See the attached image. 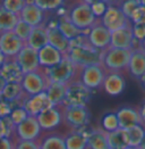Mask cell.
<instances>
[{
  "label": "cell",
  "mask_w": 145,
  "mask_h": 149,
  "mask_svg": "<svg viewBox=\"0 0 145 149\" xmlns=\"http://www.w3.org/2000/svg\"><path fill=\"white\" fill-rule=\"evenodd\" d=\"M77 67H86L91 65H101L102 51L92 47V45L85 43L78 47L69 48L65 55Z\"/></svg>",
  "instance_id": "cell-1"
},
{
  "label": "cell",
  "mask_w": 145,
  "mask_h": 149,
  "mask_svg": "<svg viewBox=\"0 0 145 149\" xmlns=\"http://www.w3.org/2000/svg\"><path fill=\"white\" fill-rule=\"evenodd\" d=\"M53 107L49 100L46 92H41L35 96H27L23 104L24 108L28 116H37L40 113H42L46 109H49Z\"/></svg>",
  "instance_id": "cell-14"
},
{
  "label": "cell",
  "mask_w": 145,
  "mask_h": 149,
  "mask_svg": "<svg viewBox=\"0 0 145 149\" xmlns=\"http://www.w3.org/2000/svg\"><path fill=\"white\" fill-rule=\"evenodd\" d=\"M15 59H16L17 64L19 65L23 74L35 72L37 70H40L37 51L31 47H28L27 45H25L23 49L17 54Z\"/></svg>",
  "instance_id": "cell-9"
},
{
  "label": "cell",
  "mask_w": 145,
  "mask_h": 149,
  "mask_svg": "<svg viewBox=\"0 0 145 149\" xmlns=\"http://www.w3.org/2000/svg\"><path fill=\"white\" fill-rule=\"evenodd\" d=\"M6 83H7V82L0 76V93L2 92V90H3V88H5V86H6Z\"/></svg>",
  "instance_id": "cell-47"
},
{
  "label": "cell",
  "mask_w": 145,
  "mask_h": 149,
  "mask_svg": "<svg viewBox=\"0 0 145 149\" xmlns=\"http://www.w3.org/2000/svg\"><path fill=\"white\" fill-rule=\"evenodd\" d=\"M135 42H138L134 39L132 24L127 25L120 30L111 32V41L110 47L118 48V49H128L133 50L135 48Z\"/></svg>",
  "instance_id": "cell-12"
},
{
  "label": "cell",
  "mask_w": 145,
  "mask_h": 149,
  "mask_svg": "<svg viewBox=\"0 0 145 149\" xmlns=\"http://www.w3.org/2000/svg\"><path fill=\"white\" fill-rule=\"evenodd\" d=\"M12 112V105L5 100H2L0 98V118H6L9 117V115Z\"/></svg>",
  "instance_id": "cell-43"
},
{
  "label": "cell",
  "mask_w": 145,
  "mask_h": 149,
  "mask_svg": "<svg viewBox=\"0 0 145 149\" xmlns=\"http://www.w3.org/2000/svg\"><path fill=\"white\" fill-rule=\"evenodd\" d=\"M134 39L139 43L145 39V24H133L132 25Z\"/></svg>",
  "instance_id": "cell-42"
},
{
  "label": "cell",
  "mask_w": 145,
  "mask_h": 149,
  "mask_svg": "<svg viewBox=\"0 0 145 149\" xmlns=\"http://www.w3.org/2000/svg\"><path fill=\"white\" fill-rule=\"evenodd\" d=\"M116 115L118 118L119 129H122V130H128L133 126L142 124L139 112L133 107H127V106L121 107L117 111Z\"/></svg>",
  "instance_id": "cell-17"
},
{
  "label": "cell",
  "mask_w": 145,
  "mask_h": 149,
  "mask_svg": "<svg viewBox=\"0 0 145 149\" xmlns=\"http://www.w3.org/2000/svg\"><path fill=\"white\" fill-rule=\"evenodd\" d=\"M66 91H67V84L57 83V82H49L48 87L46 89V93L53 107L62 106L66 97Z\"/></svg>",
  "instance_id": "cell-24"
},
{
  "label": "cell",
  "mask_w": 145,
  "mask_h": 149,
  "mask_svg": "<svg viewBox=\"0 0 145 149\" xmlns=\"http://www.w3.org/2000/svg\"><path fill=\"white\" fill-rule=\"evenodd\" d=\"M139 1H141V5L145 7V0H139Z\"/></svg>",
  "instance_id": "cell-52"
},
{
  "label": "cell",
  "mask_w": 145,
  "mask_h": 149,
  "mask_svg": "<svg viewBox=\"0 0 145 149\" xmlns=\"http://www.w3.org/2000/svg\"><path fill=\"white\" fill-rule=\"evenodd\" d=\"M126 149H139L138 147H127Z\"/></svg>",
  "instance_id": "cell-53"
},
{
  "label": "cell",
  "mask_w": 145,
  "mask_h": 149,
  "mask_svg": "<svg viewBox=\"0 0 145 149\" xmlns=\"http://www.w3.org/2000/svg\"><path fill=\"white\" fill-rule=\"evenodd\" d=\"M0 76L7 83H21L23 72L15 58H6V62L0 68Z\"/></svg>",
  "instance_id": "cell-19"
},
{
  "label": "cell",
  "mask_w": 145,
  "mask_h": 149,
  "mask_svg": "<svg viewBox=\"0 0 145 149\" xmlns=\"http://www.w3.org/2000/svg\"><path fill=\"white\" fill-rule=\"evenodd\" d=\"M19 19H22L26 24H28L32 27L41 26L43 18H44V12H42L34 1H25L24 7L18 15Z\"/></svg>",
  "instance_id": "cell-16"
},
{
  "label": "cell",
  "mask_w": 145,
  "mask_h": 149,
  "mask_svg": "<svg viewBox=\"0 0 145 149\" xmlns=\"http://www.w3.org/2000/svg\"><path fill=\"white\" fill-rule=\"evenodd\" d=\"M127 133L129 140V147H139L145 137V130L143 129L142 124L128 129Z\"/></svg>",
  "instance_id": "cell-32"
},
{
  "label": "cell",
  "mask_w": 145,
  "mask_h": 149,
  "mask_svg": "<svg viewBox=\"0 0 145 149\" xmlns=\"http://www.w3.org/2000/svg\"><path fill=\"white\" fill-rule=\"evenodd\" d=\"M139 149H145V137L144 139H143V141H142V143H141V146L138 147Z\"/></svg>",
  "instance_id": "cell-49"
},
{
  "label": "cell",
  "mask_w": 145,
  "mask_h": 149,
  "mask_svg": "<svg viewBox=\"0 0 145 149\" xmlns=\"http://www.w3.org/2000/svg\"><path fill=\"white\" fill-rule=\"evenodd\" d=\"M40 149H66L65 137L58 134L48 136L40 143Z\"/></svg>",
  "instance_id": "cell-31"
},
{
  "label": "cell",
  "mask_w": 145,
  "mask_h": 149,
  "mask_svg": "<svg viewBox=\"0 0 145 149\" xmlns=\"http://www.w3.org/2000/svg\"><path fill=\"white\" fill-rule=\"evenodd\" d=\"M66 149H86L87 138L86 133L82 131H72L65 137Z\"/></svg>",
  "instance_id": "cell-28"
},
{
  "label": "cell",
  "mask_w": 145,
  "mask_h": 149,
  "mask_svg": "<svg viewBox=\"0 0 145 149\" xmlns=\"http://www.w3.org/2000/svg\"><path fill=\"white\" fill-rule=\"evenodd\" d=\"M57 27L68 41H70V40L84 33V32H82L79 29H77L75 25L72 24V22L69 21L68 16H62L61 18H59L58 22H57Z\"/></svg>",
  "instance_id": "cell-29"
},
{
  "label": "cell",
  "mask_w": 145,
  "mask_h": 149,
  "mask_svg": "<svg viewBox=\"0 0 145 149\" xmlns=\"http://www.w3.org/2000/svg\"><path fill=\"white\" fill-rule=\"evenodd\" d=\"M88 3L95 17H102L109 6V3L106 1H88Z\"/></svg>",
  "instance_id": "cell-40"
},
{
  "label": "cell",
  "mask_w": 145,
  "mask_h": 149,
  "mask_svg": "<svg viewBox=\"0 0 145 149\" xmlns=\"http://www.w3.org/2000/svg\"><path fill=\"white\" fill-rule=\"evenodd\" d=\"M106 72L102 65H91L82 68L81 82L90 90L97 89L103 84Z\"/></svg>",
  "instance_id": "cell-8"
},
{
  "label": "cell",
  "mask_w": 145,
  "mask_h": 149,
  "mask_svg": "<svg viewBox=\"0 0 145 149\" xmlns=\"http://www.w3.org/2000/svg\"><path fill=\"white\" fill-rule=\"evenodd\" d=\"M49 81L44 74L43 68L40 67L35 72L23 74L21 86L23 88V91L27 96H35L41 92H46V89L48 87Z\"/></svg>",
  "instance_id": "cell-6"
},
{
  "label": "cell",
  "mask_w": 145,
  "mask_h": 149,
  "mask_svg": "<svg viewBox=\"0 0 145 149\" xmlns=\"http://www.w3.org/2000/svg\"><path fill=\"white\" fill-rule=\"evenodd\" d=\"M128 70L130 74L138 79H141L145 74V50L143 48L136 47L132 50Z\"/></svg>",
  "instance_id": "cell-20"
},
{
  "label": "cell",
  "mask_w": 145,
  "mask_h": 149,
  "mask_svg": "<svg viewBox=\"0 0 145 149\" xmlns=\"http://www.w3.org/2000/svg\"><path fill=\"white\" fill-rule=\"evenodd\" d=\"M65 121L74 129H82L88 124L91 114L86 107H65Z\"/></svg>",
  "instance_id": "cell-13"
},
{
  "label": "cell",
  "mask_w": 145,
  "mask_h": 149,
  "mask_svg": "<svg viewBox=\"0 0 145 149\" xmlns=\"http://www.w3.org/2000/svg\"><path fill=\"white\" fill-rule=\"evenodd\" d=\"M92 97L91 90L81 81H72L67 84L64 107H86Z\"/></svg>",
  "instance_id": "cell-5"
},
{
  "label": "cell",
  "mask_w": 145,
  "mask_h": 149,
  "mask_svg": "<svg viewBox=\"0 0 145 149\" xmlns=\"http://www.w3.org/2000/svg\"><path fill=\"white\" fill-rule=\"evenodd\" d=\"M47 37H48V45L53 47L55 49L59 50L60 52L66 55L69 49V41L64 37V34L58 30L57 24L55 26H47Z\"/></svg>",
  "instance_id": "cell-23"
},
{
  "label": "cell",
  "mask_w": 145,
  "mask_h": 149,
  "mask_svg": "<svg viewBox=\"0 0 145 149\" xmlns=\"http://www.w3.org/2000/svg\"><path fill=\"white\" fill-rule=\"evenodd\" d=\"M141 1L139 0H127V1H124L121 3L120 9L121 12L124 13V15L129 19L133 15V13L135 12V9L139 6Z\"/></svg>",
  "instance_id": "cell-39"
},
{
  "label": "cell",
  "mask_w": 145,
  "mask_h": 149,
  "mask_svg": "<svg viewBox=\"0 0 145 149\" xmlns=\"http://www.w3.org/2000/svg\"><path fill=\"white\" fill-rule=\"evenodd\" d=\"M67 16L72 24L86 34L88 33L90 29L97 23V17L92 12L88 1H83L74 6Z\"/></svg>",
  "instance_id": "cell-2"
},
{
  "label": "cell",
  "mask_w": 145,
  "mask_h": 149,
  "mask_svg": "<svg viewBox=\"0 0 145 149\" xmlns=\"http://www.w3.org/2000/svg\"><path fill=\"white\" fill-rule=\"evenodd\" d=\"M44 74L47 76L49 82H57V83H64L68 84L72 82V80L76 74L77 66L74 63L64 56L62 61L58 65L51 68H43Z\"/></svg>",
  "instance_id": "cell-4"
},
{
  "label": "cell",
  "mask_w": 145,
  "mask_h": 149,
  "mask_svg": "<svg viewBox=\"0 0 145 149\" xmlns=\"http://www.w3.org/2000/svg\"><path fill=\"white\" fill-rule=\"evenodd\" d=\"M103 89L110 96H118L125 90L126 82L124 76L118 72H110L106 74L103 81Z\"/></svg>",
  "instance_id": "cell-21"
},
{
  "label": "cell",
  "mask_w": 145,
  "mask_h": 149,
  "mask_svg": "<svg viewBox=\"0 0 145 149\" xmlns=\"http://www.w3.org/2000/svg\"><path fill=\"white\" fill-rule=\"evenodd\" d=\"M28 47L33 48L34 50L39 51L42 49L44 46L48 45V37H47V29L44 26H37V27H33L30 38L27 39L26 43Z\"/></svg>",
  "instance_id": "cell-25"
},
{
  "label": "cell",
  "mask_w": 145,
  "mask_h": 149,
  "mask_svg": "<svg viewBox=\"0 0 145 149\" xmlns=\"http://www.w3.org/2000/svg\"><path fill=\"white\" fill-rule=\"evenodd\" d=\"M87 38H88V41L92 45V47L101 50V51L110 47L111 32L108 29H106L101 23H95L90 29V31L87 33Z\"/></svg>",
  "instance_id": "cell-11"
},
{
  "label": "cell",
  "mask_w": 145,
  "mask_h": 149,
  "mask_svg": "<svg viewBox=\"0 0 145 149\" xmlns=\"http://www.w3.org/2000/svg\"><path fill=\"white\" fill-rule=\"evenodd\" d=\"M15 127L9 117L0 118V138H9Z\"/></svg>",
  "instance_id": "cell-38"
},
{
  "label": "cell",
  "mask_w": 145,
  "mask_h": 149,
  "mask_svg": "<svg viewBox=\"0 0 145 149\" xmlns=\"http://www.w3.org/2000/svg\"><path fill=\"white\" fill-rule=\"evenodd\" d=\"M139 115H141V118H142V123L144 122L145 123V99L143 101V104H142V106H141V108H139Z\"/></svg>",
  "instance_id": "cell-46"
},
{
  "label": "cell",
  "mask_w": 145,
  "mask_h": 149,
  "mask_svg": "<svg viewBox=\"0 0 145 149\" xmlns=\"http://www.w3.org/2000/svg\"><path fill=\"white\" fill-rule=\"evenodd\" d=\"M15 131L19 140L23 141H35V139L40 136L41 127L35 116H27L24 122L15 127Z\"/></svg>",
  "instance_id": "cell-15"
},
{
  "label": "cell",
  "mask_w": 145,
  "mask_h": 149,
  "mask_svg": "<svg viewBox=\"0 0 145 149\" xmlns=\"http://www.w3.org/2000/svg\"><path fill=\"white\" fill-rule=\"evenodd\" d=\"M102 130L104 132H113L116 130L119 129V123H118V118L116 113H108L103 116L102 118Z\"/></svg>",
  "instance_id": "cell-33"
},
{
  "label": "cell",
  "mask_w": 145,
  "mask_h": 149,
  "mask_svg": "<svg viewBox=\"0 0 145 149\" xmlns=\"http://www.w3.org/2000/svg\"><path fill=\"white\" fill-rule=\"evenodd\" d=\"M130 54L132 50L109 47L102 51L101 65L103 66V68L109 70L110 72H119L128 67Z\"/></svg>",
  "instance_id": "cell-3"
},
{
  "label": "cell",
  "mask_w": 145,
  "mask_h": 149,
  "mask_svg": "<svg viewBox=\"0 0 145 149\" xmlns=\"http://www.w3.org/2000/svg\"><path fill=\"white\" fill-rule=\"evenodd\" d=\"M15 149H40V145L35 141H23L19 140L15 146Z\"/></svg>",
  "instance_id": "cell-44"
},
{
  "label": "cell",
  "mask_w": 145,
  "mask_h": 149,
  "mask_svg": "<svg viewBox=\"0 0 145 149\" xmlns=\"http://www.w3.org/2000/svg\"><path fill=\"white\" fill-rule=\"evenodd\" d=\"M133 24H145V7L139 3V6L135 9L132 17L129 18Z\"/></svg>",
  "instance_id": "cell-41"
},
{
  "label": "cell",
  "mask_w": 145,
  "mask_h": 149,
  "mask_svg": "<svg viewBox=\"0 0 145 149\" xmlns=\"http://www.w3.org/2000/svg\"><path fill=\"white\" fill-rule=\"evenodd\" d=\"M19 17L15 14L7 12L1 5H0V33L10 32L14 30L18 22Z\"/></svg>",
  "instance_id": "cell-30"
},
{
  "label": "cell",
  "mask_w": 145,
  "mask_h": 149,
  "mask_svg": "<svg viewBox=\"0 0 145 149\" xmlns=\"http://www.w3.org/2000/svg\"><path fill=\"white\" fill-rule=\"evenodd\" d=\"M25 1L24 0H3L1 2V6L7 10V12L15 14V15H19L21 10L24 7Z\"/></svg>",
  "instance_id": "cell-35"
},
{
  "label": "cell",
  "mask_w": 145,
  "mask_h": 149,
  "mask_svg": "<svg viewBox=\"0 0 145 149\" xmlns=\"http://www.w3.org/2000/svg\"><path fill=\"white\" fill-rule=\"evenodd\" d=\"M25 43L12 31L0 33V50L6 58H15Z\"/></svg>",
  "instance_id": "cell-10"
},
{
  "label": "cell",
  "mask_w": 145,
  "mask_h": 149,
  "mask_svg": "<svg viewBox=\"0 0 145 149\" xmlns=\"http://www.w3.org/2000/svg\"><path fill=\"white\" fill-rule=\"evenodd\" d=\"M87 147L90 149H109L107 132L103 130H91L86 133Z\"/></svg>",
  "instance_id": "cell-27"
},
{
  "label": "cell",
  "mask_w": 145,
  "mask_h": 149,
  "mask_svg": "<svg viewBox=\"0 0 145 149\" xmlns=\"http://www.w3.org/2000/svg\"><path fill=\"white\" fill-rule=\"evenodd\" d=\"M34 3H35L42 12H46V10H56V9H59V7L64 5V2L60 1V0H49V1L35 0Z\"/></svg>",
  "instance_id": "cell-36"
},
{
  "label": "cell",
  "mask_w": 145,
  "mask_h": 149,
  "mask_svg": "<svg viewBox=\"0 0 145 149\" xmlns=\"http://www.w3.org/2000/svg\"><path fill=\"white\" fill-rule=\"evenodd\" d=\"M32 30H33L32 26H30L28 24H26V23L23 22L22 19H18V22H17L16 26H15L14 30H12V32L19 38L24 43H26L27 39L30 38V34H31Z\"/></svg>",
  "instance_id": "cell-34"
},
{
  "label": "cell",
  "mask_w": 145,
  "mask_h": 149,
  "mask_svg": "<svg viewBox=\"0 0 145 149\" xmlns=\"http://www.w3.org/2000/svg\"><path fill=\"white\" fill-rule=\"evenodd\" d=\"M139 45H141V48H143V49L145 50V39L141 42V43H139Z\"/></svg>",
  "instance_id": "cell-51"
},
{
  "label": "cell",
  "mask_w": 145,
  "mask_h": 149,
  "mask_svg": "<svg viewBox=\"0 0 145 149\" xmlns=\"http://www.w3.org/2000/svg\"><path fill=\"white\" fill-rule=\"evenodd\" d=\"M141 82H142V86L145 88V74L143 75L142 77H141Z\"/></svg>",
  "instance_id": "cell-50"
},
{
  "label": "cell",
  "mask_w": 145,
  "mask_h": 149,
  "mask_svg": "<svg viewBox=\"0 0 145 149\" xmlns=\"http://www.w3.org/2000/svg\"><path fill=\"white\" fill-rule=\"evenodd\" d=\"M101 24L106 29H108L110 32H115L117 30H120L122 27H126L127 25H129L130 21L124 15L120 7L109 3L104 15L101 17Z\"/></svg>",
  "instance_id": "cell-7"
},
{
  "label": "cell",
  "mask_w": 145,
  "mask_h": 149,
  "mask_svg": "<svg viewBox=\"0 0 145 149\" xmlns=\"http://www.w3.org/2000/svg\"><path fill=\"white\" fill-rule=\"evenodd\" d=\"M109 149H126L129 147V140L127 130L118 129L113 132L107 133Z\"/></svg>",
  "instance_id": "cell-26"
},
{
  "label": "cell",
  "mask_w": 145,
  "mask_h": 149,
  "mask_svg": "<svg viewBox=\"0 0 145 149\" xmlns=\"http://www.w3.org/2000/svg\"><path fill=\"white\" fill-rule=\"evenodd\" d=\"M0 149H15V146L9 138H0Z\"/></svg>",
  "instance_id": "cell-45"
},
{
  "label": "cell",
  "mask_w": 145,
  "mask_h": 149,
  "mask_svg": "<svg viewBox=\"0 0 145 149\" xmlns=\"http://www.w3.org/2000/svg\"><path fill=\"white\" fill-rule=\"evenodd\" d=\"M39 55V64L41 68H51L58 65L64 58V54L59 50L55 49L50 45L44 46L42 49L37 51Z\"/></svg>",
  "instance_id": "cell-18"
},
{
  "label": "cell",
  "mask_w": 145,
  "mask_h": 149,
  "mask_svg": "<svg viewBox=\"0 0 145 149\" xmlns=\"http://www.w3.org/2000/svg\"><path fill=\"white\" fill-rule=\"evenodd\" d=\"M6 62V56L1 52V50H0V68H1V66L3 65V63Z\"/></svg>",
  "instance_id": "cell-48"
},
{
  "label": "cell",
  "mask_w": 145,
  "mask_h": 149,
  "mask_svg": "<svg viewBox=\"0 0 145 149\" xmlns=\"http://www.w3.org/2000/svg\"><path fill=\"white\" fill-rule=\"evenodd\" d=\"M37 122L40 124L41 130H53L56 129L61 122V113L56 108V107H51L49 109H46L42 113H40L37 116Z\"/></svg>",
  "instance_id": "cell-22"
},
{
  "label": "cell",
  "mask_w": 145,
  "mask_h": 149,
  "mask_svg": "<svg viewBox=\"0 0 145 149\" xmlns=\"http://www.w3.org/2000/svg\"><path fill=\"white\" fill-rule=\"evenodd\" d=\"M27 113L25 111L23 107H16V108H14L12 109V114L9 115V118H10V121L12 122V124L15 125V126H17V125H19L22 122H24L25 120L27 118Z\"/></svg>",
  "instance_id": "cell-37"
}]
</instances>
